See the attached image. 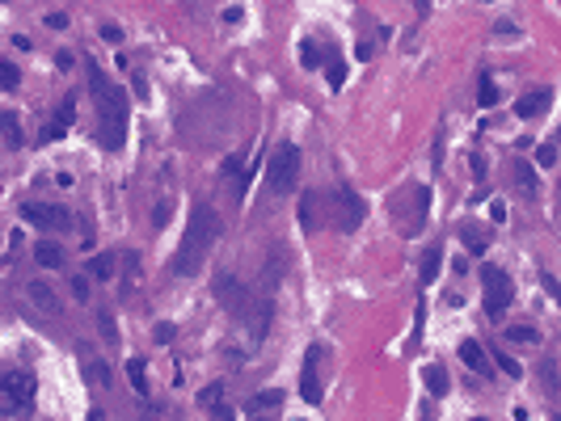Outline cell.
Returning <instances> with one entry per match:
<instances>
[{
  "mask_svg": "<svg viewBox=\"0 0 561 421\" xmlns=\"http://www.w3.org/2000/svg\"><path fill=\"white\" fill-rule=\"evenodd\" d=\"M215 240H220V215H215L211 202H203V198L190 202V219H186L182 245H177L169 270H173L177 278H194V274L203 270V261H207V253H211Z\"/></svg>",
  "mask_w": 561,
  "mask_h": 421,
  "instance_id": "1",
  "label": "cell"
},
{
  "mask_svg": "<svg viewBox=\"0 0 561 421\" xmlns=\"http://www.w3.org/2000/svg\"><path fill=\"white\" fill-rule=\"evenodd\" d=\"M89 76H93V101H97V139L106 152H122L127 143V122H131V101L118 84H110L101 76V67L89 59Z\"/></svg>",
  "mask_w": 561,
  "mask_h": 421,
  "instance_id": "2",
  "label": "cell"
},
{
  "mask_svg": "<svg viewBox=\"0 0 561 421\" xmlns=\"http://www.w3.org/2000/svg\"><path fill=\"white\" fill-rule=\"evenodd\" d=\"M300 148L296 143H279L275 152H270V164H266V186L275 190V194H291L296 190V181H300Z\"/></svg>",
  "mask_w": 561,
  "mask_h": 421,
  "instance_id": "3",
  "label": "cell"
},
{
  "mask_svg": "<svg viewBox=\"0 0 561 421\" xmlns=\"http://www.w3.org/2000/svg\"><path fill=\"white\" fill-rule=\"evenodd\" d=\"M0 392H4V409L17 413V417H30L34 413V396H38V384L30 371H8L0 380Z\"/></svg>",
  "mask_w": 561,
  "mask_h": 421,
  "instance_id": "4",
  "label": "cell"
},
{
  "mask_svg": "<svg viewBox=\"0 0 561 421\" xmlns=\"http://www.w3.org/2000/svg\"><path fill=\"white\" fill-rule=\"evenodd\" d=\"M481 287H486V295H481V308L498 320L507 308H511V299H515V287H511V278L498 270V266H486L481 270Z\"/></svg>",
  "mask_w": 561,
  "mask_h": 421,
  "instance_id": "5",
  "label": "cell"
},
{
  "mask_svg": "<svg viewBox=\"0 0 561 421\" xmlns=\"http://www.w3.org/2000/svg\"><path fill=\"white\" fill-rule=\"evenodd\" d=\"M325 358H329V346H325V342H313V346L304 350V367H300V396H304L308 405H317V401H321V392H325V384H321V367H325Z\"/></svg>",
  "mask_w": 561,
  "mask_h": 421,
  "instance_id": "6",
  "label": "cell"
},
{
  "mask_svg": "<svg viewBox=\"0 0 561 421\" xmlns=\"http://www.w3.org/2000/svg\"><path fill=\"white\" fill-rule=\"evenodd\" d=\"M21 219H25L30 228H42V232H63V228H72V211L51 207V202H25V207H21Z\"/></svg>",
  "mask_w": 561,
  "mask_h": 421,
  "instance_id": "7",
  "label": "cell"
},
{
  "mask_svg": "<svg viewBox=\"0 0 561 421\" xmlns=\"http://www.w3.org/2000/svg\"><path fill=\"white\" fill-rule=\"evenodd\" d=\"M215 299H220L232 316H241V320H245V316H249V308L258 304V299H253V295H249L237 278H232V274H220V278H215Z\"/></svg>",
  "mask_w": 561,
  "mask_h": 421,
  "instance_id": "8",
  "label": "cell"
},
{
  "mask_svg": "<svg viewBox=\"0 0 561 421\" xmlns=\"http://www.w3.org/2000/svg\"><path fill=\"white\" fill-rule=\"evenodd\" d=\"M334 202H338V228L342 232H355L359 224H363V215H367V207H363V198L342 181L338 186V194H334Z\"/></svg>",
  "mask_w": 561,
  "mask_h": 421,
  "instance_id": "9",
  "label": "cell"
},
{
  "mask_svg": "<svg viewBox=\"0 0 561 421\" xmlns=\"http://www.w3.org/2000/svg\"><path fill=\"white\" fill-rule=\"evenodd\" d=\"M427 219H431V190L427 186H414V207H410V219L401 224V232L405 236H418L427 228Z\"/></svg>",
  "mask_w": 561,
  "mask_h": 421,
  "instance_id": "10",
  "label": "cell"
},
{
  "mask_svg": "<svg viewBox=\"0 0 561 421\" xmlns=\"http://www.w3.org/2000/svg\"><path fill=\"white\" fill-rule=\"evenodd\" d=\"M549 105H553V93H549V89H528V93L515 101V114H519V118H545Z\"/></svg>",
  "mask_w": 561,
  "mask_h": 421,
  "instance_id": "11",
  "label": "cell"
},
{
  "mask_svg": "<svg viewBox=\"0 0 561 421\" xmlns=\"http://www.w3.org/2000/svg\"><path fill=\"white\" fill-rule=\"evenodd\" d=\"M460 358H465V367H469V371H477L481 380H490V375H494V363H490V354H486V346H481V342H473V337H469V342H460Z\"/></svg>",
  "mask_w": 561,
  "mask_h": 421,
  "instance_id": "12",
  "label": "cell"
},
{
  "mask_svg": "<svg viewBox=\"0 0 561 421\" xmlns=\"http://www.w3.org/2000/svg\"><path fill=\"white\" fill-rule=\"evenodd\" d=\"M296 219H300V228H304V232H317V224H321V194H317V190H304Z\"/></svg>",
  "mask_w": 561,
  "mask_h": 421,
  "instance_id": "13",
  "label": "cell"
},
{
  "mask_svg": "<svg viewBox=\"0 0 561 421\" xmlns=\"http://www.w3.org/2000/svg\"><path fill=\"white\" fill-rule=\"evenodd\" d=\"M72 122H76V110H72V97H68V101H59V110H55V122H51V127L38 135V139H42V143H51V139L68 135V127H72Z\"/></svg>",
  "mask_w": 561,
  "mask_h": 421,
  "instance_id": "14",
  "label": "cell"
},
{
  "mask_svg": "<svg viewBox=\"0 0 561 421\" xmlns=\"http://www.w3.org/2000/svg\"><path fill=\"white\" fill-rule=\"evenodd\" d=\"M511 173H515V186L524 190V198H536V194H541V177H536V164H528V160H515V164H511Z\"/></svg>",
  "mask_w": 561,
  "mask_h": 421,
  "instance_id": "15",
  "label": "cell"
},
{
  "mask_svg": "<svg viewBox=\"0 0 561 421\" xmlns=\"http://www.w3.org/2000/svg\"><path fill=\"white\" fill-rule=\"evenodd\" d=\"M439 270H443V249H427L422 261H418V278H422V287H431V283L439 278Z\"/></svg>",
  "mask_w": 561,
  "mask_h": 421,
  "instance_id": "16",
  "label": "cell"
},
{
  "mask_svg": "<svg viewBox=\"0 0 561 421\" xmlns=\"http://www.w3.org/2000/svg\"><path fill=\"white\" fill-rule=\"evenodd\" d=\"M422 380H427V392L431 396H448V388H452V380H448V371L439 363H427L422 367Z\"/></svg>",
  "mask_w": 561,
  "mask_h": 421,
  "instance_id": "17",
  "label": "cell"
},
{
  "mask_svg": "<svg viewBox=\"0 0 561 421\" xmlns=\"http://www.w3.org/2000/svg\"><path fill=\"white\" fill-rule=\"evenodd\" d=\"M30 299H34L42 312H59V295H55L42 278H34V283H30Z\"/></svg>",
  "mask_w": 561,
  "mask_h": 421,
  "instance_id": "18",
  "label": "cell"
},
{
  "mask_svg": "<svg viewBox=\"0 0 561 421\" xmlns=\"http://www.w3.org/2000/svg\"><path fill=\"white\" fill-rule=\"evenodd\" d=\"M0 127H4V143H8L13 152H17V148H25V135H21V127H17V118H13L8 110L0 114Z\"/></svg>",
  "mask_w": 561,
  "mask_h": 421,
  "instance_id": "19",
  "label": "cell"
},
{
  "mask_svg": "<svg viewBox=\"0 0 561 421\" xmlns=\"http://www.w3.org/2000/svg\"><path fill=\"white\" fill-rule=\"evenodd\" d=\"M34 261H38L42 270H59V266H63V253H59L55 245H34Z\"/></svg>",
  "mask_w": 561,
  "mask_h": 421,
  "instance_id": "20",
  "label": "cell"
},
{
  "mask_svg": "<svg viewBox=\"0 0 561 421\" xmlns=\"http://www.w3.org/2000/svg\"><path fill=\"white\" fill-rule=\"evenodd\" d=\"M84 274L106 283V278L114 274V253H97V257H89V270H84Z\"/></svg>",
  "mask_w": 561,
  "mask_h": 421,
  "instance_id": "21",
  "label": "cell"
},
{
  "mask_svg": "<svg viewBox=\"0 0 561 421\" xmlns=\"http://www.w3.org/2000/svg\"><path fill=\"white\" fill-rule=\"evenodd\" d=\"M127 380H131V388L139 396H148V367H144V358H131L127 363Z\"/></svg>",
  "mask_w": 561,
  "mask_h": 421,
  "instance_id": "22",
  "label": "cell"
},
{
  "mask_svg": "<svg viewBox=\"0 0 561 421\" xmlns=\"http://www.w3.org/2000/svg\"><path fill=\"white\" fill-rule=\"evenodd\" d=\"M460 240H465V249H469L473 257H477V253H486V232H481V228L465 224V228H460Z\"/></svg>",
  "mask_w": 561,
  "mask_h": 421,
  "instance_id": "23",
  "label": "cell"
},
{
  "mask_svg": "<svg viewBox=\"0 0 561 421\" xmlns=\"http://www.w3.org/2000/svg\"><path fill=\"white\" fill-rule=\"evenodd\" d=\"M220 405H224V384H207V388L198 392V409L211 413V409H220Z\"/></svg>",
  "mask_w": 561,
  "mask_h": 421,
  "instance_id": "24",
  "label": "cell"
},
{
  "mask_svg": "<svg viewBox=\"0 0 561 421\" xmlns=\"http://www.w3.org/2000/svg\"><path fill=\"white\" fill-rule=\"evenodd\" d=\"M279 405H283V392H279V388H266V392L249 396V405H245V409H279Z\"/></svg>",
  "mask_w": 561,
  "mask_h": 421,
  "instance_id": "25",
  "label": "cell"
},
{
  "mask_svg": "<svg viewBox=\"0 0 561 421\" xmlns=\"http://www.w3.org/2000/svg\"><path fill=\"white\" fill-rule=\"evenodd\" d=\"M300 63H304V67H321V63H325V55H321V46H317L313 38L300 42Z\"/></svg>",
  "mask_w": 561,
  "mask_h": 421,
  "instance_id": "26",
  "label": "cell"
},
{
  "mask_svg": "<svg viewBox=\"0 0 561 421\" xmlns=\"http://www.w3.org/2000/svg\"><path fill=\"white\" fill-rule=\"evenodd\" d=\"M325 80H329V89H342V84H346V63H342L338 55L325 63Z\"/></svg>",
  "mask_w": 561,
  "mask_h": 421,
  "instance_id": "27",
  "label": "cell"
},
{
  "mask_svg": "<svg viewBox=\"0 0 561 421\" xmlns=\"http://www.w3.org/2000/svg\"><path fill=\"white\" fill-rule=\"evenodd\" d=\"M494 101H498V89H494V80H490V76H481V80H477V105H481V110H490Z\"/></svg>",
  "mask_w": 561,
  "mask_h": 421,
  "instance_id": "28",
  "label": "cell"
},
{
  "mask_svg": "<svg viewBox=\"0 0 561 421\" xmlns=\"http://www.w3.org/2000/svg\"><path fill=\"white\" fill-rule=\"evenodd\" d=\"M507 342H524V346H532V342H541V333H536L532 325H511V329H507Z\"/></svg>",
  "mask_w": 561,
  "mask_h": 421,
  "instance_id": "29",
  "label": "cell"
},
{
  "mask_svg": "<svg viewBox=\"0 0 561 421\" xmlns=\"http://www.w3.org/2000/svg\"><path fill=\"white\" fill-rule=\"evenodd\" d=\"M0 84H4V93H13V89L21 84V72H17L8 59H0Z\"/></svg>",
  "mask_w": 561,
  "mask_h": 421,
  "instance_id": "30",
  "label": "cell"
},
{
  "mask_svg": "<svg viewBox=\"0 0 561 421\" xmlns=\"http://www.w3.org/2000/svg\"><path fill=\"white\" fill-rule=\"evenodd\" d=\"M494 363H498V371H507V380H519V375H524V367H519L507 350H498V354H494Z\"/></svg>",
  "mask_w": 561,
  "mask_h": 421,
  "instance_id": "31",
  "label": "cell"
},
{
  "mask_svg": "<svg viewBox=\"0 0 561 421\" xmlns=\"http://www.w3.org/2000/svg\"><path fill=\"white\" fill-rule=\"evenodd\" d=\"M84 375H89V384H110V367L106 363H84Z\"/></svg>",
  "mask_w": 561,
  "mask_h": 421,
  "instance_id": "32",
  "label": "cell"
},
{
  "mask_svg": "<svg viewBox=\"0 0 561 421\" xmlns=\"http://www.w3.org/2000/svg\"><path fill=\"white\" fill-rule=\"evenodd\" d=\"M536 164H541V169H553V164H557V148H553V143H541V148H536Z\"/></svg>",
  "mask_w": 561,
  "mask_h": 421,
  "instance_id": "33",
  "label": "cell"
},
{
  "mask_svg": "<svg viewBox=\"0 0 561 421\" xmlns=\"http://www.w3.org/2000/svg\"><path fill=\"white\" fill-rule=\"evenodd\" d=\"M97 329L106 333V342H118V325H114V316H110V312H97Z\"/></svg>",
  "mask_w": 561,
  "mask_h": 421,
  "instance_id": "34",
  "label": "cell"
},
{
  "mask_svg": "<svg viewBox=\"0 0 561 421\" xmlns=\"http://www.w3.org/2000/svg\"><path fill=\"white\" fill-rule=\"evenodd\" d=\"M139 421H177V417H173V409H156V405H148Z\"/></svg>",
  "mask_w": 561,
  "mask_h": 421,
  "instance_id": "35",
  "label": "cell"
},
{
  "mask_svg": "<svg viewBox=\"0 0 561 421\" xmlns=\"http://www.w3.org/2000/svg\"><path fill=\"white\" fill-rule=\"evenodd\" d=\"M72 295H76L80 304L89 299V274H76V278H72Z\"/></svg>",
  "mask_w": 561,
  "mask_h": 421,
  "instance_id": "36",
  "label": "cell"
},
{
  "mask_svg": "<svg viewBox=\"0 0 561 421\" xmlns=\"http://www.w3.org/2000/svg\"><path fill=\"white\" fill-rule=\"evenodd\" d=\"M541 287H545V291H549V295H553V299L561 304V283L553 278V274H541Z\"/></svg>",
  "mask_w": 561,
  "mask_h": 421,
  "instance_id": "37",
  "label": "cell"
},
{
  "mask_svg": "<svg viewBox=\"0 0 561 421\" xmlns=\"http://www.w3.org/2000/svg\"><path fill=\"white\" fill-rule=\"evenodd\" d=\"M152 337L165 346V342H173V337H177V329H173V325H156V329H152Z\"/></svg>",
  "mask_w": 561,
  "mask_h": 421,
  "instance_id": "38",
  "label": "cell"
},
{
  "mask_svg": "<svg viewBox=\"0 0 561 421\" xmlns=\"http://www.w3.org/2000/svg\"><path fill=\"white\" fill-rule=\"evenodd\" d=\"M101 38H106V42H122V30H118L114 21H106V25H101Z\"/></svg>",
  "mask_w": 561,
  "mask_h": 421,
  "instance_id": "39",
  "label": "cell"
},
{
  "mask_svg": "<svg viewBox=\"0 0 561 421\" xmlns=\"http://www.w3.org/2000/svg\"><path fill=\"white\" fill-rule=\"evenodd\" d=\"M68 25V13H46V30H63Z\"/></svg>",
  "mask_w": 561,
  "mask_h": 421,
  "instance_id": "40",
  "label": "cell"
},
{
  "mask_svg": "<svg viewBox=\"0 0 561 421\" xmlns=\"http://www.w3.org/2000/svg\"><path fill=\"white\" fill-rule=\"evenodd\" d=\"M372 51H376V42H372V38H359V46H355V55H359V59H372Z\"/></svg>",
  "mask_w": 561,
  "mask_h": 421,
  "instance_id": "41",
  "label": "cell"
},
{
  "mask_svg": "<svg viewBox=\"0 0 561 421\" xmlns=\"http://www.w3.org/2000/svg\"><path fill=\"white\" fill-rule=\"evenodd\" d=\"M490 219L503 224V219H507V202H490Z\"/></svg>",
  "mask_w": 561,
  "mask_h": 421,
  "instance_id": "42",
  "label": "cell"
},
{
  "mask_svg": "<svg viewBox=\"0 0 561 421\" xmlns=\"http://www.w3.org/2000/svg\"><path fill=\"white\" fill-rule=\"evenodd\" d=\"M232 417H237V413H232L228 405H220V409H211V421H232Z\"/></svg>",
  "mask_w": 561,
  "mask_h": 421,
  "instance_id": "43",
  "label": "cell"
},
{
  "mask_svg": "<svg viewBox=\"0 0 561 421\" xmlns=\"http://www.w3.org/2000/svg\"><path fill=\"white\" fill-rule=\"evenodd\" d=\"M414 4H418V17H427V13H431V0H414Z\"/></svg>",
  "mask_w": 561,
  "mask_h": 421,
  "instance_id": "44",
  "label": "cell"
},
{
  "mask_svg": "<svg viewBox=\"0 0 561 421\" xmlns=\"http://www.w3.org/2000/svg\"><path fill=\"white\" fill-rule=\"evenodd\" d=\"M84 421H106V413H101V409H89V417Z\"/></svg>",
  "mask_w": 561,
  "mask_h": 421,
  "instance_id": "45",
  "label": "cell"
},
{
  "mask_svg": "<svg viewBox=\"0 0 561 421\" xmlns=\"http://www.w3.org/2000/svg\"><path fill=\"white\" fill-rule=\"evenodd\" d=\"M473 421H486V417H473Z\"/></svg>",
  "mask_w": 561,
  "mask_h": 421,
  "instance_id": "46",
  "label": "cell"
}]
</instances>
